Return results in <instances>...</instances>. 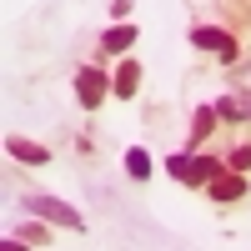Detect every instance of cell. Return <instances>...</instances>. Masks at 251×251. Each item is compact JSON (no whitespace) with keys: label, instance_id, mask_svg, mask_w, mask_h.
I'll list each match as a JSON object with an SVG mask.
<instances>
[{"label":"cell","instance_id":"13","mask_svg":"<svg viewBox=\"0 0 251 251\" xmlns=\"http://www.w3.org/2000/svg\"><path fill=\"white\" fill-rule=\"evenodd\" d=\"M226 166H231V171H241V176H246V171H251V146H236V151L226 156Z\"/></svg>","mask_w":251,"mask_h":251},{"label":"cell","instance_id":"7","mask_svg":"<svg viewBox=\"0 0 251 251\" xmlns=\"http://www.w3.org/2000/svg\"><path fill=\"white\" fill-rule=\"evenodd\" d=\"M5 151H10L15 161H25V166H50V151H46V146H35V141H25V136H10Z\"/></svg>","mask_w":251,"mask_h":251},{"label":"cell","instance_id":"5","mask_svg":"<svg viewBox=\"0 0 251 251\" xmlns=\"http://www.w3.org/2000/svg\"><path fill=\"white\" fill-rule=\"evenodd\" d=\"M211 196H216V206H231V201H241V196H246V176L226 166V171L211 181Z\"/></svg>","mask_w":251,"mask_h":251},{"label":"cell","instance_id":"1","mask_svg":"<svg viewBox=\"0 0 251 251\" xmlns=\"http://www.w3.org/2000/svg\"><path fill=\"white\" fill-rule=\"evenodd\" d=\"M166 171H171V181H181V186H211L226 171V161H216V156H171Z\"/></svg>","mask_w":251,"mask_h":251},{"label":"cell","instance_id":"12","mask_svg":"<svg viewBox=\"0 0 251 251\" xmlns=\"http://www.w3.org/2000/svg\"><path fill=\"white\" fill-rule=\"evenodd\" d=\"M15 236H20V241H30V246H46V236H50V231H46V221H25Z\"/></svg>","mask_w":251,"mask_h":251},{"label":"cell","instance_id":"3","mask_svg":"<svg viewBox=\"0 0 251 251\" xmlns=\"http://www.w3.org/2000/svg\"><path fill=\"white\" fill-rule=\"evenodd\" d=\"M191 46H196V50H211L221 66H231V60L241 55L236 40H231V30H216V25H196V30H191Z\"/></svg>","mask_w":251,"mask_h":251},{"label":"cell","instance_id":"2","mask_svg":"<svg viewBox=\"0 0 251 251\" xmlns=\"http://www.w3.org/2000/svg\"><path fill=\"white\" fill-rule=\"evenodd\" d=\"M25 211H30L35 221L66 226V231H80V226H86V216H80L71 201H60V196H25Z\"/></svg>","mask_w":251,"mask_h":251},{"label":"cell","instance_id":"11","mask_svg":"<svg viewBox=\"0 0 251 251\" xmlns=\"http://www.w3.org/2000/svg\"><path fill=\"white\" fill-rule=\"evenodd\" d=\"M211 126H216V106H196V116H191V146H201L206 136H211Z\"/></svg>","mask_w":251,"mask_h":251},{"label":"cell","instance_id":"14","mask_svg":"<svg viewBox=\"0 0 251 251\" xmlns=\"http://www.w3.org/2000/svg\"><path fill=\"white\" fill-rule=\"evenodd\" d=\"M0 251H30V241H20V236H5V241H0Z\"/></svg>","mask_w":251,"mask_h":251},{"label":"cell","instance_id":"4","mask_svg":"<svg viewBox=\"0 0 251 251\" xmlns=\"http://www.w3.org/2000/svg\"><path fill=\"white\" fill-rule=\"evenodd\" d=\"M106 96H111V80L100 75L96 66H80V71H75V100H80L86 111H96Z\"/></svg>","mask_w":251,"mask_h":251},{"label":"cell","instance_id":"6","mask_svg":"<svg viewBox=\"0 0 251 251\" xmlns=\"http://www.w3.org/2000/svg\"><path fill=\"white\" fill-rule=\"evenodd\" d=\"M131 46H136V25H131V20H116V25H106V30H100V50L126 55Z\"/></svg>","mask_w":251,"mask_h":251},{"label":"cell","instance_id":"8","mask_svg":"<svg viewBox=\"0 0 251 251\" xmlns=\"http://www.w3.org/2000/svg\"><path fill=\"white\" fill-rule=\"evenodd\" d=\"M111 91H116L121 100H131V96L141 91V60H121V71H116V80H111Z\"/></svg>","mask_w":251,"mask_h":251},{"label":"cell","instance_id":"9","mask_svg":"<svg viewBox=\"0 0 251 251\" xmlns=\"http://www.w3.org/2000/svg\"><path fill=\"white\" fill-rule=\"evenodd\" d=\"M216 116H221V121H251V91L221 96V100H216Z\"/></svg>","mask_w":251,"mask_h":251},{"label":"cell","instance_id":"10","mask_svg":"<svg viewBox=\"0 0 251 251\" xmlns=\"http://www.w3.org/2000/svg\"><path fill=\"white\" fill-rule=\"evenodd\" d=\"M151 171H156V166H151V151H146V146H131V151H126V176L146 181Z\"/></svg>","mask_w":251,"mask_h":251}]
</instances>
